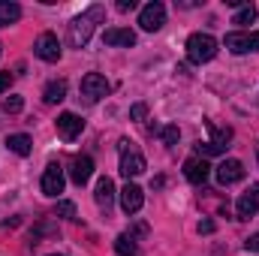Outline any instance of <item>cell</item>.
<instances>
[{
	"instance_id": "cell-1",
	"label": "cell",
	"mask_w": 259,
	"mask_h": 256,
	"mask_svg": "<svg viewBox=\"0 0 259 256\" xmlns=\"http://www.w3.org/2000/svg\"><path fill=\"white\" fill-rule=\"evenodd\" d=\"M103 15H106V6H100V3H94L91 9H84L81 15H75L69 21V27H66V42L72 49H84L88 39L94 36V27L103 21Z\"/></svg>"
},
{
	"instance_id": "cell-2",
	"label": "cell",
	"mask_w": 259,
	"mask_h": 256,
	"mask_svg": "<svg viewBox=\"0 0 259 256\" xmlns=\"http://www.w3.org/2000/svg\"><path fill=\"white\" fill-rule=\"evenodd\" d=\"M205 127L211 130V142H196V157H202V160L223 154L229 148V142H232V130L229 127H217L214 121H208Z\"/></svg>"
},
{
	"instance_id": "cell-3",
	"label": "cell",
	"mask_w": 259,
	"mask_h": 256,
	"mask_svg": "<svg viewBox=\"0 0 259 256\" xmlns=\"http://www.w3.org/2000/svg\"><path fill=\"white\" fill-rule=\"evenodd\" d=\"M217 55V39L211 33H193L187 39V61L190 64H208Z\"/></svg>"
},
{
	"instance_id": "cell-4",
	"label": "cell",
	"mask_w": 259,
	"mask_h": 256,
	"mask_svg": "<svg viewBox=\"0 0 259 256\" xmlns=\"http://www.w3.org/2000/svg\"><path fill=\"white\" fill-rule=\"evenodd\" d=\"M118 148H121V175H124V178H136V175H142V172H145V157L133 148V142L121 139Z\"/></svg>"
},
{
	"instance_id": "cell-5",
	"label": "cell",
	"mask_w": 259,
	"mask_h": 256,
	"mask_svg": "<svg viewBox=\"0 0 259 256\" xmlns=\"http://www.w3.org/2000/svg\"><path fill=\"white\" fill-rule=\"evenodd\" d=\"M226 49L232 55H247V52H259V33L256 30H232L226 33Z\"/></svg>"
},
{
	"instance_id": "cell-6",
	"label": "cell",
	"mask_w": 259,
	"mask_h": 256,
	"mask_svg": "<svg viewBox=\"0 0 259 256\" xmlns=\"http://www.w3.org/2000/svg\"><path fill=\"white\" fill-rule=\"evenodd\" d=\"M109 91H112V84H109L106 75H100V72H88V75L81 78V97H84L88 103H97V100L109 97Z\"/></svg>"
},
{
	"instance_id": "cell-7",
	"label": "cell",
	"mask_w": 259,
	"mask_h": 256,
	"mask_svg": "<svg viewBox=\"0 0 259 256\" xmlns=\"http://www.w3.org/2000/svg\"><path fill=\"white\" fill-rule=\"evenodd\" d=\"M139 24H142V30H148V33L160 30V27L166 24V6H163L160 0L142 6V12H139Z\"/></svg>"
},
{
	"instance_id": "cell-8",
	"label": "cell",
	"mask_w": 259,
	"mask_h": 256,
	"mask_svg": "<svg viewBox=\"0 0 259 256\" xmlns=\"http://www.w3.org/2000/svg\"><path fill=\"white\" fill-rule=\"evenodd\" d=\"M33 55L39 61H46V64H58L61 61V42H58V36L55 33H42L33 42Z\"/></svg>"
},
{
	"instance_id": "cell-9",
	"label": "cell",
	"mask_w": 259,
	"mask_h": 256,
	"mask_svg": "<svg viewBox=\"0 0 259 256\" xmlns=\"http://www.w3.org/2000/svg\"><path fill=\"white\" fill-rule=\"evenodd\" d=\"M64 169L58 163H49L46 172H42V193L46 196H61L64 193Z\"/></svg>"
},
{
	"instance_id": "cell-10",
	"label": "cell",
	"mask_w": 259,
	"mask_h": 256,
	"mask_svg": "<svg viewBox=\"0 0 259 256\" xmlns=\"http://www.w3.org/2000/svg\"><path fill=\"white\" fill-rule=\"evenodd\" d=\"M241 178H244V163H241V160H226V163L217 166V181H220L223 187L238 184Z\"/></svg>"
},
{
	"instance_id": "cell-11",
	"label": "cell",
	"mask_w": 259,
	"mask_h": 256,
	"mask_svg": "<svg viewBox=\"0 0 259 256\" xmlns=\"http://www.w3.org/2000/svg\"><path fill=\"white\" fill-rule=\"evenodd\" d=\"M235 211H238V220H250L253 214H259V184H253L247 193H241Z\"/></svg>"
},
{
	"instance_id": "cell-12",
	"label": "cell",
	"mask_w": 259,
	"mask_h": 256,
	"mask_svg": "<svg viewBox=\"0 0 259 256\" xmlns=\"http://www.w3.org/2000/svg\"><path fill=\"white\" fill-rule=\"evenodd\" d=\"M81 130H84V121H81L78 115H72V112H64V115L58 118V136H61L64 142H72Z\"/></svg>"
},
{
	"instance_id": "cell-13",
	"label": "cell",
	"mask_w": 259,
	"mask_h": 256,
	"mask_svg": "<svg viewBox=\"0 0 259 256\" xmlns=\"http://www.w3.org/2000/svg\"><path fill=\"white\" fill-rule=\"evenodd\" d=\"M91 175H94V160L91 157H75L72 163H69V178H72V184H88L91 181Z\"/></svg>"
},
{
	"instance_id": "cell-14",
	"label": "cell",
	"mask_w": 259,
	"mask_h": 256,
	"mask_svg": "<svg viewBox=\"0 0 259 256\" xmlns=\"http://www.w3.org/2000/svg\"><path fill=\"white\" fill-rule=\"evenodd\" d=\"M208 172H211V166H208L202 157H190V160L184 163V175H187L190 184H205V181H208Z\"/></svg>"
},
{
	"instance_id": "cell-15",
	"label": "cell",
	"mask_w": 259,
	"mask_h": 256,
	"mask_svg": "<svg viewBox=\"0 0 259 256\" xmlns=\"http://www.w3.org/2000/svg\"><path fill=\"white\" fill-rule=\"evenodd\" d=\"M142 205H145V190L136 187V184H127V187L121 190V208H124L127 214H136Z\"/></svg>"
},
{
	"instance_id": "cell-16",
	"label": "cell",
	"mask_w": 259,
	"mask_h": 256,
	"mask_svg": "<svg viewBox=\"0 0 259 256\" xmlns=\"http://www.w3.org/2000/svg\"><path fill=\"white\" fill-rule=\"evenodd\" d=\"M103 42H106V46L130 49V46H136V33H133L130 27H109V30L103 33Z\"/></svg>"
},
{
	"instance_id": "cell-17",
	"label": "cell",
	"mask_w": 259,
	"mask_h": 256,
	"mask_svg": "<svg viewBox=\"0 0 259 256\" xmlns=\"http://www.w3.org/2000/svg\"><path fill=\"white\" fill-rule=\"evenodd\" d=\"M94 199H97V205L100 208H112V202H115V181L112 178H100L97 181V190H94Z\"/></svg>"
},
{
	"instance_id": "cell-18",
	"label": "cell",
	"mask_w": 259,
	"mask_h": 256,
	"mask_svg": "<svg viewBox=\"0 0 259 256\" xmlns=\"http://www.w3.org/2000/svg\"><path fill=\"white\" fill-rule=\"evenodd\" d=\"M64 97H66V81H64V78H55V81H49V84H46V91H42V100H46L49 106L61 103Z\"/></svg>"
},
{
	"instance_id": "cell-19",
	"label": "cell",
	"mask_w": 259,
	"mask_h": 256,
	"mask_svg": "<svg viewBox=\"0 0 259 256\" xmlns=\"http://www.w3.org/2000/svg\"><path fill=\"white\" fill-rule=\"evenodd\" d=\"M30 145H33V142H30L27 133H15V136L6 139V148H9L12 154H18V157H27V154H30Z\"/></svg>"
},
{
	"instance_id": "cell-20",
	"label": "cell",
	"mask_w": 259,
	"mask_h": 256,
	"mask_svg": "<svg viewBox=\"0 0 259 256\" xmlns=\"http://www.w3.org/2000/svg\"><path fill=\"white\" fill-rule=\"evenodd\" d=\"M21 18V6L12 0H0V27H9Z\"/></svg>"
},
{
	"instance_id": "cell-21",
	"label": "cell",
	"mask_w": 259,
	"mask_h": 256,
	"mask_svg": "<svg viewBox=\"0 0 259 256\" xmlns=\"http://www.w3.org/2000/svg\"><path fill=\"white\" fill-rule=\"evenodd\" d=\"M151 133H154V136H160V139H163V145H178V139H181V130L175 127V124H169V127L151 124Z\"/></svg>"
},
{
	"instance_id": "cell-22",
	"label": "cell",
	"mask_w": 259,
	"mask_h": 256,
	"mask_svg": "<svg viewBox=\"0 0 259 256\" xmlns=\"http://www.w3.org/2000/svg\"><path fill=\"white\" fill-rule=\"evenodd\" d=\"M115 250H118V256H139V244H136V238L133 235H118L115 238Z\"/></svg>"
},
{
	"instance_id": "cell-23",
	"label": "cell",
	"mask_w": 259,
	"mask_h": 256,
	"mask_svg": "<svg viewBox=\"0 0 259 256\" xmlns=\"http://www.w3.org/2000/svg\"><path fill=\"white\" fill-rule=\"evenodd\" d=\"M253 18H256V6L241 3V6H238V12H235V18H232V24H250Z\"/></svg>"
},
{
	"instance_id": "cell-24",
	"label": "cell",
	"mask_w": 259,
	"mask_h": 256,
	"mask_svg": "<svg viewBox=\"0 0 259 256\" xmlns=\"http://www.w3.org/2000/svg\"><path fill=\"white\" fill-rule=\"evenodd\" d=\"M42 235H58V226H55V223H39V226H33V232H30V244H39Z\"/></svg>"
},
{
	"instance_id": "cell-25",
	"label": "cell",
	"mask_w": 259,
	"mask_h": 256,
	"mask_svg": "<svg viewBox=\"0 0 259 256\" xmlns=\"http://www.w3.org/2000/svg\"><path fill=\"white\" fill-rule=\"evenodd\" d=\"M55 214H58V217H66V220H75V205H72V202H58Z\"/></svg>"
},
{
	"instance_id": "cell-26",
	"label": "cell",
	"mask_w": 259,
	"mask_h": 256,
	"mask_svg": "<svg viewBox=\"0 0 259 256\" xmlns=\"http://www.w3.org/2000/svg\"><path fill=\"white\" fill-rule=\"evenodd\" d=\"M21 106H24V100H21V97H9V100L3 103V109H6L9 115H15V112H21Z\"/></svg>"
},
{
	"instance_id": "cell-27",
	"label": "cell",
	"mask_w": 259,
	"mask_h": 256,
	"mask_svg": "<svg viewBox=\"0 0 259 256\" xmlns=\"http://www.w3.org/2000/svg\"><path fill=\"white\" fill-rule=\"evenodd\" d=\"M145 115H148V106H145V103H136V106L130 109V118H133V121H145Z\"/></svg>"
},
{
	"instance_id": "cell-28",
	"label": "cell",
	"mask_w": 259,
	"mask_h": 256,
	"mask_svg": "<svg viewBox=\"0 0 259 256\" xmlns=\"http://www.w3.org/2000/svg\"><path fill=\"white\" fill-rule=\"evenodd\" d=\"M244 247H247L250 253H259V232H256V235H250V238L244 241Z\"/></svg>"
},
{
	"instance_id": "cell-29",
	"label": "cell",
	"mask_w": 259,
	"mask_h": 256,
	"mask_svg": "<svg viewBox=\"0 0 259 256\" xmlns=\"http://www.w3.org/2000/svg\"><path fill=\"white\" fill-rule=\"evenodd\" d=\"M199 232H202V235H211V232H214V220H202V223H199Z\"/></svg>"
},
{
	"instance_id": "cell-30",
	"label": "cell",
	"mask_w": 259,
	"mask_h": 256,
	"mask_svg": "<svg viewBox=\"0 0 259 256\" xmlns=\"http://www.w3.org/2000/svg\"><path fill=\"white\" fill-rule=\"evenodd\" d=\"M9 84H12V75H9V72H0V94L9 91Z\"/></svg>"
},
{
	"instance_id": "cell-31",
	"label": "cell",
	"mask_w": 259,
	"mask_h": 256,
	"mask_svg": "<svg viewBox=\"0 0 259 256\" xmlns=\"http://www.w3.org/2000/svg\"><path fill=\"white\" fill-rule=\"evenodd\" d=\"M118 9L121 12H133L136 9V0H118Z\"/></svg>"
},
{
	"instance_id": "cell-32",
	"label": "cell",
	"mask_w": 259,
	"mask_h": 256,
	"mask_svg": "<svg viewBox=\"0 0 259 256\" xmlns=\"http://www.w3.org/2000/svg\"><path fill=\"white\" fill-rule=\"evenodd\" d=\"M0 55H3V46H0Z\"/></svg>"
},
{
	"instance_id": "cell-33",
	"label": "cell",
	"mask_w": 259,
	"mask_h": 256,
	"mask_svg": "<svg viewBox=\"0 0 259 256\" xmlns=\"http://www.w3.org/2000/svg\"><path fill=\"white\" fill-rule=\"evenodd\" d=\"M52 256H58V253H52Z\"/></svg>"
}]
</instances>
